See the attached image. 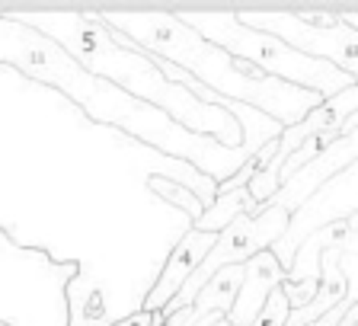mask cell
I'll return each mask as SVG.
<instances>
[{
  "label": "cell",
  "mask_w": 358,
  "mask_h": 326,
  "mask_svg": "<svg viewBox=\"0 0 358 326\" xmlns=\"http://www.w3.org/2000/svg\"><path fill=\"white\" fill-rule=\"evenodd\" d=\"M10 20L32 26L36 32L58 42L87 74L112 83L138 103H154L166 115L195 134H215L227 150L243 141L240 125L217 106H205L186 87L170 83L157 71L154 58L134 48L122 32L103 26L96 13H7Z\"/></svg>",
  "instance_id": "6da1fadb"
},
{
  "label": "cell",
  "mask_w": 358,
  "mask_h": 326,
  "mask_svg": "<svg viewBox=\"0 0 358 326\" xmlns=\"http://www.w3.org/2000/svg\"><path fill=\"white\" fill-rule=\"evenodd\" d=\"M285 320H288V301H285L282 291H272L268 295V301L262 304L259 317L253 320V326H285Z\"/></svg>",
  "instance_id": "5bb4252c"
},
{
  "label": "cell",
  "mask_w": 358,
  "mask_h": 326,
  "mask_svg": "<svg viewBox=\"0 0 358 326\" xmlns=\"http://www.w3.org/2000/svg\"><path fill=\"white\" fill-rule=\"evenodd\" d=\"M358 304V295H352V297H345V304H339V307H333V311L329 313H323L320 320H313L310 326H339V320L345 317V311H349V307H355Z\"/></svg>",
  "instance_id": "9a60e30c"
},
{
  "label": "cell",
  "mask_w": 358,
  "mask_h": 326,
  "mask_svg": "<svg viewBox=\"0 0 358 326\" xmlns=\"http://www.w3.org/2000/svg\"><path fill=\"white\" fill-rule=\"evenodd\" d=\"M179 22H186L192 32H199L205 42L217 45L231 58L253 64L266 77H275L291 87L310 90L320 99L339 97L343 90L355 87V77L343 74L323 58H307V55L288 48L275 36L256 32L237 20V13H176Z\"/></svg>",
  "instance_id": "277c9868"
},
{
  "label": "cell",
  "mask_w": 358,
  "mask_h": 326,
  "mask_svg": "<svg viewBox=\"0 0 358 326\" xmlns=\"http://www.w3.org/2000/svg\"><path fill=\"white\" fill-rule=\"evenodd\" d=\"M288 230V215L282 208L275 205H266L259 208V215L246 218V215H237L227 227L217 234L215 246L208 250V256L201 260V266L195 269V275L189 278L179 295L173 297L170 304L160 311V317H170V313H179V311H189V304L195 301V295L201 291V285L208 282L211 275L224 266H243L246 260H253L256 253L262 250H272V246L282 240V234Z\"/></svg>",
  "instance_id": "8992f818"
},
{
  "label": "cell",
  "mask_w": 358,
  "mask_h": 326,
  "mask_svg": "<svg viewBox=\"0 0 358 326\" xmlns=\"http://www.w3.org/2000/svg\"><path fill=\"white\" fill-rule=\"evenodd\" d=\"M355 106H358V83L343 90L339 97L323 99L317 109L307 112L298 125L282 128V134H278V157L288 160L307 138H313V134H320V132H333V128H343L345 122L355 115Z\"/></svg>",
  "instance_id": "8fae6325"
},
{
  "label": "cell",
  "mask_w": 358,
  "mask_h": 326,
  "mask_svg": "<svg viewBox=\"0 0 358 326\" xmlns=\"http://www.w3.org/2000/svg\"><path fill=\"white\" fill-rule=\"evenodd\" d=\"M215 326H231V323H227V320H224V317H221V320H217V323H215Z\"/></svg>",
  "instance_id": "d6986e66"
},
{
  "label": "cell",
  "mask_w": 358,
  "mask_h": 326,
  "mask_svg": "<svg viewBox=\"0 0 358 326\" xmlns=\"http://www.w3.org/2000/svg\"><path fill=\"white\" fill-rule=\"evenodd\" d=\"M154 192H160L164 195V199H170L173 205H179V208H186L189 211V218H192V221H199L201 218V201L195 199L192 192H189L186 185L182 183H170V179H154Z\"/></svg>",
  "instance_id": "4fadbf2b"
},
{
  "label": "cell",
  "mask_w": 358,
  "mask_h": 326,
  "mask_svg": "<svg viewBox=\"0 0 358 326\" xmlns=\"http://www.w3.org/2000/svg\"><path fill=\"white\" fill-rule=\"evenodd\" d=\"M103 26L122 32L134 48L164 58L186 71L189 77L221 99L250 106V109L268 115L282 128L298 125L310 109L323 103L317 93L301 87L282 83L275 77H266L246 61L231 58L217 45L205 42L199 32H192L186 22H179L176 13H96Z\"/></svg>",
  "instance_id": "7a4b0ae2"
},
{
  "label": "cell",
  "mask_w": 358,
  "mask_h": 326,
  "mask_svg": "<svg viewBox=\"0 0 358 326\" xmlns=\"http://www.w3.org/2000/svg\"><path fill=\"white\" fill-rule=\"evenodd\" d=\"M0 61L20 67V71H26L29 77L48 83V87H58L74 103H80L87 115H93L99 122L122 125L128 132H134L138 138H144V132L131 119V112L138 119H154V112L144 103L131 99L128 93L112 87V83L87 74L58 42L36 32L32 26H22V22L10 20V16H0Z\"/></svg>",
  "instance_id": "3957f363"
},
{
  "label": "cell",
  "mask_w": 358,
  "mask_h": 326,
  "mask_svg": "<svg viewBox=\"0 0 358 326\" xmlns=\"http://www.w3.org/2000/svg\"><path fill=\"white\" fill-rule=\"evenodd\" d=\"M217 320H221V317H217V313H211V317L199 320V323H195V326H215V323H217Z\"/></svg>",
  "instance_id": "ac0fdd59"
},
{
  "label": "cell",
  "mask_w": 358,
  "mask_h": 326,
  "mask_svg": "<svg viewBox=\"0 0 358 326\" xmlns=\"http://www.w3.org/2000/svg\"><path fill=\"white\" fill-rule=\"evenodd\" d=\"M112 326H150V313H144V311L128 313L125 320H119V323H112Z\"/></svg>",
  "instance_id": "2e32d148"
},
{
  "label": "cell",
  "mask_w": 358,
  "mask_h": 326,
  "mask_svg": "<svg viewBox=\"0 0 358 326\" xmlns=\"http://www.w3.org/2000/svg\"><path fill=\"white\" fill-rule=\"evenodd\" d=\"M217 234H201V230H186V237L176 243V250L170 253L164 272H160V282L148 291L144 304L138 311L144 313H160L173 297L179 295V288L195 275V269L201 266V260L208 256V250L215 246Z\"/></svg>",
  "instance_id": "9c48e42d"
},
{
  "label": "cell",
  "mask_w": 358,
  "mask_h": 326,
  "mask_svg": "<svg viewBox=\"0 0 358 326\" xmlns=\"http://www.w3.org/2000/svg\"><path fill=\"white\" fill-rule=\"evenodd\" d=\"M237 215H246V218L256 215V205H253V199H250L246 189H237V192H227V195H215V201L201 211L199 221H192V230H201V234H221Z\"/></svg>",
  "instance_id": "7c38bea8"
},
{
  "label": "cell",
  "mask_w": 358,
  "mask_h": 326,
  "mask_svg": "<svg viewBox=\"0 0 358 326\" xmlns=\"http://www.w3.org/2000/svg\"><path fill=\"white\" fill-rule=\"evenodd\" d=\"M243 26L275 36L288 48L323 58L343 74L358 77V36L343 13L333 10H288V13H237Z\"/></svg>",
  "instance_id": "5b68a950"
},
{
  "label": "cell",
  "mask_w": 358,
  "mask_h": 326,
  "mask_svg": "<svg viewBox=\"0 0 358 326\" xmlns=\"http://www.w3.org/2000/svg\"><path fill=\"white\" fill-rule=\"evenodd\" d=\"M285 282V269L278 266V260L268 250L256 253L253 260L243 262V278H240V291L234 307L227 311V323L231 326H253V320L259 317L262 304L268 301V295Z\"/></svg>",
  "instance_id": "30bf717a"
},
{
  "label": "cell",
  "mask_w": 358,
  "mask_h": 326,
  "mask_svg": "<svg viewBox=\"0 0 358 326\" xmlns=\"http://www.w3.org/2000/svg\"><path fill=\"white\" fill-rule=\"evenodd\" d=\"M355 144H358V128H355V119H349V128H345L343 138H339L333 148L323 150L320 157H313L310 163H304L298 173H291V176L282 183V189H278L266 205L282 208L285 215L291 218L323 183H327V179H333L336 173H343L349 163H355Z\"/></svg>",
  "instance_id": "ba28073f"
},
{
  "label": "cell",
  "mask_w": 358,
  "mask_h": 326,
  "mask_svg": "<svg viewBox=\"0 0 358 326\" xmlns=\"http://www.w3.org/2000/svg\"><path fill=\"white\" fill-rule=\"evenodd\" d=\"M339 326H358V304H355V307H349V311H345V317L339 320Z\"/></svg>",
  "instance_id": "e0dca14e"
},
{
  "label": "cell",
  "mask_w": 358,
  "mask_h": 326,
  "mask_svg": "<svg viewBox=\"0 0 358 326\" xmlns=\"http://www.w3.org/2000/svg\"><path fill=\"white\" fill-rule=\"evenodd\" d=\"M339 199L343 201L355 199V163H349L343 173H336L333 179H327V183L288 218V230H285L282 240L268 250L278 260V266L285 269V275H288L291 262H294L298 246L304 243L310 234H317L320 227H327V224H333V221H345V218L355 215V211L339 208Z\"/></svg>",
  "instance_id": "52a82bcc"
}]
</instances>
